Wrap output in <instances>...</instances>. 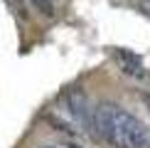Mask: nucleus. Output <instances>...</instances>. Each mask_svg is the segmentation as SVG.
<instances>
[{"label":"nucleus","mask_w":150,"mask_h":148,"mask_svg":"<svg viewBox=\"0 0 150 148\" xmlns=\"http://www.w3.org/2000/svg\"><path fill=\"white\" fill-rule=\"evenodd\" d=\"M91 128L113 148H150V126L113 101H103L93 109Z\"/></svg>","instance_id":"nucleus-1"},{"label":"nucleus","mask_w":150,"mask_h":148,"mask_svg":"<svg viewBox=\"0 0 150 148\" xmlns=\"http://www.w3.org/2000/svg\"><path fill=\"white\" fill-rule=\"evenodd\" d=\"M67 106H69V114L74 116V121H76L79 126H91L93 109H89L86 94L81 89H69L67 91Z\"/></svg>","instance_id":"nucleus-2"},{"label":"nucleus","mask_w":150,"mask_h":148,"mask_svg":"<svg viewBox=\"0 0 150 148\" xmlns=\"http://www.w3.org/2000/svg\"><path fill=\"white\" fill-rule=\"evenodd\" d=\"M113 59H116L118 69L126 74V77H133V79H143L145 77V64H143V59L135 52L118 47V49H113Z\"/></svg>","instance_id":"nucleus-3"},{"label":"nucleus","mask_w":150,"mask_h":148,"mask_svg":"<svg viewBox=\"0 0 150 148\" xmlns=\"http://www.w3.org/2000/svg\"><path fill=\"white\" fill-rule=\"evenodd\" d=\"M30 3H32L42 15H47V17L54 15V0H30Z\"/></svg>","instance_id":"nucleus-4"},{"label":"nucleus","mask_w":150,"mask_h":148,"mask_svg":"<svg viewBox=\"0 0 150 148\" xmlns=\"http://www.w3.org/2000/svg\"><path fill=\"white\" fill-rule=\"evenodd\" d=\"M138 10L145 12V15H150V0H140V3H138Z\"/></svg>","instance_id":"nucleus-5"},{"label":"nucleus","mask_w":150,"mask_h":148,"mask_svg":"<svg viewBox=\"0 0 150 148\" xmlns=\"http://www.w3.org/2000/svg\"><path fill=\"white\" fill-rule=\"evenodd\" d=\"M140 99H143V101H145V106L150 109V91H143V94H140Z\"/></svg>","instance_id":"nucleus-6"},{"label":"nucleus","mask_w":150,"mask_h":148,"mask_svg":"<svg viewBox=\"0 0 150 148\" xmlns=\"http://www.w3.org/2000/svg\"><path fill=\"white\" fill-rule=\"evenodd\" d=\"M45 148H57V146H45Z\"/></svg>","instance_id":"nucleus-7"}]
</instances>
